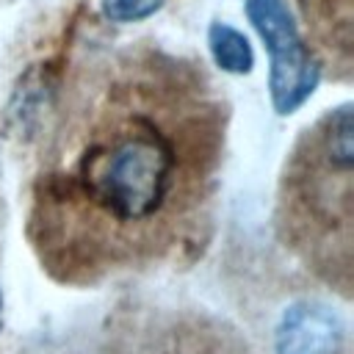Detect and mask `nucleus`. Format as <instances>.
Returning <instances> with one entry per match:
<instances>
[{
  "mask_svg": "<svg viewBox=\"0 0 354 354\" xmlns=\"http://www.w3.org/2000/svg\"><path fill=\"white\" fill-rule=\"evenodd\" d=\"M174 166V144L138 116L111 144H94L83 152L75 188L113 221H147L166 205Z\"/></svg>",
  "mask_w": 354,
  "mask_h": 354,
  "instance_id": "f257e3e1",
  "label": "nucleus"
},
{
  "mask_svg": "<svg viewBox=\"0 0 354 354\" xmlns=\"http://www.w3.org/2000/svg\"><path fill=\"white\" fill-rule=\"evenodd\" d=\"M246 19L268 50V97L279 116L299 111L321 80V64L285 0H246Z\"/></svg>",
  "mask_w": 354,
  "mask_h": 354,
  "instance_id": "f03ea898",
  "label": "nucleus"
},
{
  "mask_svg": "<svg viewBox=\"0 0 354 354\" xmlns=\"http://www.w3.org/2000/svg\"><path fill=\"white\" fill-rule=\"evenodd\" d=\"M274 346L277 354H340L343 324L321 301H296L279 315Z\"/></svg>",
  "mask_w": 354,
  "mask_h": 354,
  "instance_id": "7ed1b4c3",
  "label": "nucleus"
},
{
  "mask_svg": "<svg viewBox=\"0 0 354 354\" xmlns=\"http://www.w3.org/2000/svg\"><path fill=\"white\" fill-rule=\"evenodd\" d=\"M321 152L326 155V163L348 174L354 166V116L351 105H340L321 122Z\"/></svg>",
  "mask_w": 354,
  "mask_h": 354,
  "instance_id": "20e7f679",
  "label": "nucleus"
},
{
  "mask_svg": "<svg viewBox=\"0 0 354 354\" xmlns=\"http://www.w3.org/2000/svg\"><path fill=\"white\" fill-rule=\"evenodd\" d=\"M207 47H210V55H213V61L221 72L249 75L252 66H254V53H252L249 39L227 22H210Z\"/></svg>",
  "mask_w": 354,
  "mask_h": 354,
  "instance_id": "39448f33",
  "label": "nucleus"
},
{
  "mask_svg": "<svg viewBox=\"0 0 354 354\" xmlns=\"http://www.w3.org/2000/svg\"><path fill=\"white\" fill-rule=\"evenodd\" d=\"M166 0H100V8L105 14V19L111 22H144L149 19L155 11L163 8Z\"/></svg>",
  "mask_w": 354,
  "mask_h": 354,
  "instance_id": "423d86ee",
  "label": "nucleus"
},
{
  "mask_svg": "<svg viewBox=\"0 0 354 354\" xmlns=\"http://www.w3.org/2000/svg\"><path fill=\"white\" fill-rule=\"evenodd\" d=\"M313 3L324 14V22H340V28L348 33V28H351V0H313Z\"/></svg>",
  "mask_w": 354,
  "mask_h": 354,
  "instance_id": "0eeeda50",
  "label": "nucleus"
},
{
  "mask_svg": "<svg viewBox=\"0 0 354 354\" xmlns=\"http://www.w3.org/2000/svg\"><path fill=\"white\" fill-rule=\"evenodd\" d=\"M0 326H3V299H0Z\"/></svg>",
  "mask_w": 354,
  "mask_h": 354,
  "instance_id": "6e6552de",
  "label": "nucleus"
}]
</instances>
